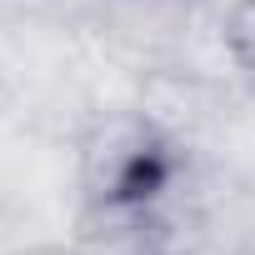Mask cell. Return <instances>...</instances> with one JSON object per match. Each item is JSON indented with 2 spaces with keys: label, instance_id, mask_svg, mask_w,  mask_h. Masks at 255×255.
<instances>
[{
  "label": "cell",
  "instance_id": "cell-1",
  "mask_svg": "<svg viewBox=\"0 0 255 255\" xmlns=\"http://www.w3.org/2000/svg\"><path fill=\"white\" fill-rule=\"evenodd\" d=\"M185 170V150L145 110H100L75 140L80 205H160Z\"/></svg>",
  "mask_w": 255,
  "mask_h": 255
},
{
  "label": "cell",
  "instance_id": "cell-2",
  "mask_svg": "<svg viewBox=\"0 0 255 255\" xmlns=\"http://www.w3.org/2000/svg\"><path fill=\"white\" fill-rule=\"evenodd\" d=\"M75 255H180L175 225L160 205H80Z\"/></svg>",
  "mask_w": 255,
  "mask_h": 255
},
{
  "label": "cell",
  "instance_id": "cell-3",
  "mask_svg": "<svg viewBox=\"0 0 255 255\" xmlns=\"http://www.w3.org/2000/svg\"><path fill=\"white\" fill-rule=\"evenodd\" d=\"M220 40H225V55L255 75V0H235L225 10V25H220Z\"/></svg>",
  "mask_w": 255,
  "mask_h": 255
},
{
  "label": "cell",
  "instance_id": "cell-4",
  "mask_svg": "<svg viewBox=\"0 0 255 255\" xmlns=\"http://www.w3.org/2000/svg\"><path fill=\"white\" fill-rule=\"evenodd\" d=\"M15 255H75V245H25Z\"/></svg>",
  "mask_w": 255,
  "mask_h": 255
}]
</instances>
